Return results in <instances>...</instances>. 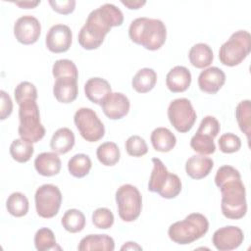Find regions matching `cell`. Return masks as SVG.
I'll list each match as a JSON object with an SVG mask.
<instances>
[{
  "label": "cell",
  "instance_id": "1",
  "mask_svg": "<svg viewBox=\"0 0 251 251\" xmlns=\"http://www.w3.org/2000/svg\"><path fill=\"white\" fill-rule=\"evenodd\" d=\"M123 23L122 11L114 4L105 3L89 13L85 24L78 32V43L86 50L97 49L111 28L120 26Z\"/></svg>",
  "mask_w": 251,
  "mask_h": 251
},
{
  "label": "cell",
  "instance_id": "2",
  "mask_svg": "<svg viewBox=\"0 0 251 251\" xmlns=\"http://www.w3.org/2000/svg\"><path fill=\"white\" fill-rule=\"evenodd\" d=\"M128 35L132 42L147 50L155 51L164 45L167 38V28L161 20L141 17L130 23Z\"/></svg>",
  "mask_w": 251,
  "mask_h": 251
},
{
  "label": "cell",
  "instance_id": "3",
  "mask_svg": "<svg viewBox=\"0 0 251 251\" xmlns=\"http://www.w3.org/2000/svg\"><path fill=\"white\" fill-rule=\"evenodd\" d=\"M222 193L221 209L223 215L230 220H239L246 215V191L239 178H233L223 183L220 187Z\"/></svg>",
  "mask_w": 251,
  "mask_h": 251
},
{
  "label": "cell",
  "instance_id": "4",
  "mask_svg": "<svg viewBox=\"0 0 251 251\" xmlns=\"http://www.w3.org/2000/svg\"><path fill=\"white\" fill-rule=\"evenodd\" d=\"M209 229L207 218L200 213H191L184 220L174 223L168 229L171 240L177 244H189L204 236Z\"/></svg>",
  "mask_w": 251,
  "mask_h": 251
},
{
  "label": "cell",
  "instance_id": "5",
  "mask_svg": "<svg viewBox=\"0 0 251 251\" xmlns=\"http://www.w3.org/2000/svg\"><path fill=\"white\" fill-rule=\"evenodd\" d=\"M153 170L148 181V190L166 199L176 198L181 191V180L170 173L159 158H152Z\"/></svg>",
  "mask_w": 251,
  "mask_h": 251
},
{
  "label": "cell",
  "instance_id": "6",
  "mask_svg": "<svg viewBox=\"0 0 251 251\" xmlns=\"http://www.w3.org/2000/svg\"><path fill=\"white\" fill-rule=\"evenodd\" d=\"M19 120L18 132L21 138L35 143L44 137L45 127L40 122L39 108L35 101L29 100L19 105Z\"/></svg>",
  "mask_w": 251,
  "mask_h": 251
},
{
  "label": "cell",
  "instance_id": "7",
  "mask_svg": "<svg viewBox=\"0 0 251 251\" xmlns=\"http://www.w3.org/2000/svg\"><path fill=\"white\" fill-rule=\"evenodd\" d=\"M251 51V35L247 30H237L220 47L219 59L227 67L239 65Z\"/></svg>",
  "mask_w": 251,
  "mask_h": 251
},
{
  "label": "cell",
  "instance_id": "8",
  "mask_svg": "<svg viewBox=\"0 0 251 251\" xmlns=\"http://www.w3.org/2000/svg\"><path fill=\"white\" fill-rule=\"evenodd\" d=\"M119 217L124 222L135 221L142 209V196L136 186L123 184L116 191Z\"/></svg>",
  "mask_w": 251,
  "mask_h": 251
},
{
  "label": "cell",
  "instance_id": "9",
  "mask_svg": "<svg viewBox=\"0 0 251 251\" xmlns=\"http://www.w3.org/2000/svg\"><path fill=\"white\" fill-rule=\"evenodd\" d=\"M219 121L213 116H206L200 123L196 133L190 139V147L201 155H211L216 151L214 138L220 132Z\"/></svg>",
  "mask_w": 251,
  "mask_h": 251
},
{
  "label": "cell",
  "instance_id": "10",
  "mask_svg": "<svg viewBox=\"0 0 251 251\" xmlns=\"http://www.w3.org/2000/svg\"><path fill=\"white\" fill-rule=\"evenodd\" d=\"M74 122L81 137L88 142H96L105 134L103 123L90 108H79L75 113Z\"/></svg>",
  "mask_w": 251,
  "mask_h": 251
},
{
  "label": "cell",
  "instance_id": "11",
  "mask_svg": "<svg viewBox=\"0 0 251 251\" xmlns=\"http://www.w3.org/2000/svg\"><path fill=\"white\" fill-rule=\"evenodd\" d=\"M168 118L172 126L181 133L189 131L196 121V112L187 98L173 100L168 107Z\"/></svg>",
  "mask_w": 251,
  "mask_h": 251
},
{
  "label": "cell",
  "instance_id": "12",
  "mask_svg": "<svg viewBox=\"0 0 251 251\" xmlns=\"http://www.w3.org/2000/svg\"><path fill=\"white\" fill-rule=\"evenodd\" d=\"M34 200L37 215L44 219H50L59 212L62 203V193L58 186L47 183L36 189Z\"/></svg>",
  "mask_w": 251,
  "mask_h": 251
},
{
  "label": "cell",
  "instance_id": "13",
  "mask_svg": "<svg viewBox=\"0 0 251 251\" xmlns=\"http://www.w3.org/2000/svg\"><path fill=\"white\" fill-rule=\"evenodd\" d=\"M40 33L41 25L39 21L31 15L20 17L14 25V35L22 44L30 45L35 43Z\"/></svg>",
  "mask_w": 251,
  "mask_h": 251
},
{
  "label": "cell",
  "instance_id": "14",
  "mask_svg": "<svg viewBox=\"0 0 251 251\" xmlns=\"http://www.w3.org/2000/svg\"><path fill=\"white\" fill-rule=\"evenodd\" d=\"M244 234L240 227L226 226L217 229L212 237V242L217 250L230 251L238 248L243 242Z\"/></svg>",
  "mask_w": 251,
  "mask_h": 251
},
{
  "label": "cell",
  "instance_id": "15",
  "mask_svg": "<svg viewBox=\"0 0 251 251\" xmlns=\"http://www.w3.org/2000/svg\"><path fill=\"white\" fill-rule=\"evenodd\" d=\"M73 33L71 28L63 24L52 25L45 38V44L52 53H64L68 51L72 45Z\"/></svg>",
  "mask_w": 251,
  "mask_h": 251
},
{
  "label": "cell",
  "instance_id": "16",
  "mask_svg": "<svg viewBox=\"0 0 251 251\" xmlns=\"http://www.w3.org/2000/svg\"><path fill=\"white\" fill-rule=\"evenodd\" d=\"M100 106L107 118L110 120H120L127 115L130 103L125 94L121 92H111L104 98Z\"/></svg>",
  "mask_w": 251,
  "mask_h": 251
},
{
  "label": "cell",
  "instance_id": "17",
  "mask_svg": "<svg viewBox=\"0 0 251 251\" xmlns=\"http://www.w3.org/2000/svg\"><path fill=\"white\" fill-rule=\"evenodd\" d=\"M226 82V74L218 67H209L198 76V86L201 91L216 94Z\"/></svg>",
  "mask_w": 251,
  "mask_h": 251
},
{
  "label": "cell",
  "instance_id": "18",
  "mask_svg": "<svg viewBox=\"0 0 251 251\" xmlns=\"http://www.w3.org/2000/svg\"><path fill=\"white\" fill-rule=\"evenodd\" d=\"M53 94L60 103L69 104L74 102L78 94L77 79L69 76L56 78Z\"/></svg>",
  "mask_w": 251,
  "mask_h": 251
},
{
  "label": "cell",
  "instance_id": "19",
  "mask_svg": "<svg viewBox=\"0 0 251 251\" xmlns=\"http://www.w3.org/2000/svg\"><path fill=\"white\" fill-rule=\"evenodd\" d=\"M191 83V73L183 66H176L166 75V85L171 92L178 93L188 89Z\"/></svg>",
  "mask_w": 251,
  "mask_h": 251
},
{
  "label": "cell",
  "instance_id": "20",
  "mask_svg": "<svg viewBox=\"0 0 251 251\" xmlns=\"http://www.w3.org/2000/svg\"><path fill=\"white\" fill-rule=\"evenodd\" d=\"M213 167V160L204 155H193L185 162V172L187 176L193 179L206 177L212 171Z\"/></svg>",
  "mask_w": 251,
  "mask_h": 251
},
{
  "label": "cell",
  "instance_id": "21",
  "mask_svg": "<svg viewBox=\"0 0 251 251\" xmlns=\"http://www.w3.org/2000/svg\"><path fill=\"white\" fill-rule=\"evenodd\" d=\"M61 159L55 152H43L37 155L34 160L36 172L43 176L58 175L61 170Z\"/></svg>",
  "mask_w": 251,
  "mask_h": 251
},
{
  "label": "cell",
  "instance_id": "22",
  "mask_svg": "<svg viewBox=\"0 0 251 251\" xmlns=\"http://www.w3.org/2000/svg\"><path fill=\"white\" fill-rule=\"evenodd\" d=\"M112 92L110 83L102 77H91L84 84V93L89 101L101 104L104 98Z\"/></svg>",
  "mask_w": 251,
  "mask_h": 251
},
{
  "label": "cell",
  "instance_id": "23",
  "mask_svg": "<svg viewBox=\"0 0 251 251\" xmlns=\"http://www.w3.org/2000/svg\"><path fill=\"white\" fill-rule=\"evenodd\" d=\"M77 249L79 251H113L115 249V242L114 239L107 234H88L79 241Z\"/></svg>",
  "mask_w": 251,
  "mask_h": 251
},
{
  "label": "cell",
  "instance_id": "24",
  "mask_svg": "<svg viewBox=\"0 0 251 251\" xmlns=\"http://www.w3.org/2000/svg\"><path fill=\"white\" fill-rule=\"evenodd\" d=\"M153 148L158 152H170L176 144V135L167 127L155 128L150 136Z\"/></svg>",
  "mask_w": 251,
  "mask_h": 251
},
{
  "label": "cell",
  "instance_id": "25",
  "mask_svg": "<svg viewBox=\"0 0 251 251\" xmlns=\"http://www.w3.org/2000/svg\"><path fill=\"white\" fill-rule=\"evenodd\" d=\"M75 145V134L68 127L57 129L50 140L51 149L57 154H66Z\"/></svg>",
  "mask_w": 251,
  "mask_h": 251
},
{
  "label": "cell",
  "instance_id": "26",
  "mask_svg": "<svg viewBox=\"0 0 251 251\" xmlns=\"http://www.w3.org/2000/svg\"><path fill=\"white\" fill-rule=\"evenodd\" d=\"M188 58L193 67L204 69L211 65L214 60V54L208 44L196 43L190 48Z\"/></svg>",
  "mask_w": 251,
  "mask_h": 251
},
{
  "label": "cell",
  "instance_id": "27",
  "mask_svg": "<svg viewBox=\"0 0 251 251\" xmlns=\"http://www.w3.org/2000/svg\"><path fill=\"white\" fill-rule=\"evenodd\" d=\"M157 82V74L153 69H140L131 80L132 88L138 93H146L151 91Z\"/></svg>",
  "mask_w": 251,
  "mask_h": 251
},
{
  "label": "cell",
  "instance_id": "28",
  "mask_svg": "<svg viewBox=\"0 0 251 251\" xmlns=\"http://www.w3.org/2000/svg\"><path fill=\"white\" fill-rule=\"evenodd\" d=\"M61 224L67 231L71 233H76L84 228L85 216L80 210L69 209L62 217Z\"/></svg>",
  "mask_w": 251,
  "mask_h": 251
},
{
  "label": "cell",
  "instance_id": "29",
  "mask_svg": "<svg viewBox=\"0 0 251 251\" xmlns=\"http://www.w3.org/2000/svg\"><path fill=\"white\" fill-rule=\"evenodd\" d=\"M9 151L11 157L15 161L19 163H25L30 160L33 155L34 148L32 142L24 138H18L12 141Z\"/></svg>",
  "mask_w": 251,
  "mask_h": 251
},
{
  "label": "cell",
  "instance_id": "30",
  "mask_svg": "<svg viewBox=\"0 0 251 251\" xmlns=\"http://www.w3.org/2000/svg\"><path fill=\"white\" fill-rule=\"evenodd\" d=\"M98 161L104 166H114L120 161L121 152L115 142H104L96 150Z\"/></svg>",
  "mask_w": 251,
  "mask_h": 251
},
{
  "label": "cell",
  "instance_id": "31",
  "mask_svg": "<svg viewBox=\"0 0 251 251\" xmlns=\"http://www.w3.org/2000/svg\"><path fill=\"white\" fill-rule=\"evenodd\" d=\"M92 163L88 155L79 153L74 155L68 162V170L70 174L77 178H81L89 174Z\"/></svg>",
  "mask_w": 251,
  "mask_h": 251
},
{
  "label": "cell",
  "instance_id": "32",
  "mask_svg": "<svg viewBox=\"0 0 251 251\" xmlns=\"http://www.w3.org/2000/svg\"><path fill=\"white\" fill-rule=\"evenodd\" d=\"M235 118L240 130L246 135L247 140H250L251 132V106L250 100H242L235 109Z\"/></svg>",
  "mask_w": 251,
  "mask_h": 251
},
{
  "label": "cell",
  "instance_id": "33",
  "mask_svg": "<svg viewBox=\"0 0 251 251\" xmlns=\"http://www.w3.org/2000/svg\"><path fill=\"white\" fill-rule=\"evenodd\" d=\"M8 212L17 218L24 217L28 212V200L26 196L21 192H13L6 201Z\"/></svg>",
  "mask_w": 251,
  "mask_h": 251
},
{
  "label": "cell",
  "instance_id": "34",
  "mask_svg": "<svg viewBox=\"0 0 251 251\" xmlns=\"http://www.w3.org/2000/svg\"><path fill=\"white\" fill-rule=\"evenodd\" d=\"M34 245L38 251L55 249L57 243L54 232L48 227L39 228L34 235Z\"/></svg>",
  "mask_w": 251,
  "mask_h": 251
},
{
  "label": "cell",
  "instance_id": "35",
  "mask_svg": "<svg viewBox=\"0 0 251 251\" xmlns=\"http://www.w3.org/2000/svg\"><path fill=\"white\" fill-rule=\"evenodd\" d=\"M52 74L55 78L69 76L77 79L78 77V71L75 64L68 59L57 60L53 64Z\"/></svg>",
  "mask_w": 251,
  "mask_h": 251
},
{
  "label": "cell",
  "instance_id": "36",
  "mask_svg": "<svg viewBox=\"0 0 251 251\" xmlns=\"http://www.w3.org/2000/svg\"><path fill=\"white\" fill-rule=\"evenodd\" d=\"M14 96H15L16 102L19 105L22 104L23 102L29 101V100L36 101L37 89L33 83L29 81H22L16 86L14 90Z\"/></svg>",
  "mask_w": 251,
  "mask_h": 251
},
{
  "label": "cell",
  "instance_id": "37",
  "mask_svg": "<svg viewBox=\"0 0 251 251\" xmlns=\"http://www.w3.org/2000/svg\"><path fill=\"white\" fill-rule=\"evenodd\" d=\"M126 150L129 156L141 157L148 152V146L141 136L131 135L126 141Z\"/></svg>",
  "mask_w": 251,
  "mask_h": 251
},
{
  "label": "cell",
  "instance_id": "38",
  "mask_svg": "<svg viewBox=\"0 0 251 251\" xmlns=\"http://www.w3.org/2000/svg\"><path fill=\"white\" fill-rule=\"evenodd\" d=\"M114 215L108 208H98L92 213V223L97 228H110L114 224Z\"/></svg>",
  "mask_w": 251,
  "mask_h": 251
},
{
  "label": "cell",
  "instance_id": "39",
  "mask_svg": "<svg viewBox=\"0 0 251 251\" xmlns=\"http://www.w3.org/2000/svg\"><path fill=\"white\" fill-rule=\"evenodd\" d=\"M219 148L223 153H226V154H230V153H234L237 152L240 147H241V140L240 138L234 134V133H224L219 141Z\"/></svg>",
  "mask_w": 251,
  "mask_h": 251
},
{
  "label": "cell",
  "instance_id": "40",
  "mask_svg": "<svg viewBox=\"0 0 251 251\" xmlns=\"http://www.w3.org/2000/svg\"><path fill=\"white\" fill-rule=\"evenodd\" d=\"M239 177H241V176H240V173L238 172V170H236L235 168H233L231 166L224 165V166L220 167L216 173L215 184L219 188L226 181H228L233 178H239Z\"/></svg>",
  "mask_w": 251,
  "mask_h": 251
},
{
  "label": "cell",
  "instance_id": "41",
  "mask_svg": "<svg viewBox=\"0 0 251 251\" xmlns=\"http://www.w3.org/2000/svg\"><path fill=\"white\" fill-rule=\"evenodd\" d=\"M49 5L52 7V9L62 15H68L74 12L75 7V0H50Z\"/></svg>",
  "mask_w": 251,
  "mask_h": 251
},
{
  "label": "cell",
  "instance_id": "42",
  "mask_svg": "<svg viewBox=\"0 0 251 251\" xmlns=\"http://www.w3.org/2000/svg\"><path fill=\"white\" fill-rule=\"evenodd\" d=\"M1 102H0V119L5 120L8 118L13 111V102L11 97L4 90L0 91Z\"/></svg>",
  "mask_w": 251,
  "mask_h": 251
},
{
  "label": "cell",
  "instance_id": "43",
  "mask_svg": "<svg viewBox=\"0 0 251 251\" xmlns=\"http://www.w3.org/2000/svg\"><path fill=\"white\" fill-rule=\"evenodd\" d=\"M122 4L130 10H137L146 4V1L140 0H121Z\"/></svg>",
  "mask_w": 251,
  "mask_h": 251
},
{
  "label": "cell",
  "instance_id": "44",
  "mask_svg": "<svg viewBox=\"0 0 251 251\" xmlns=\"http://www.w3.org/2000/svg\"><path fill=\"white\" fill-rule=\"evenodd\" d=\"M13 3L23 9H32V8H35L37 5H39L40 1L39 0H37V1H16Z\"/></svg>",
  "mask_w": 251,
  "mask_h": 251
},
{
  "label": "cell",
  "instance_id": "45",
  "mask_svg": "<svg viewBox=\"0 0 251 251\" xmlns=\"http://www.w3.org/2000/svg\"><path fill=\"white\" fill-rule=\"evenodd\" d=\"M141 249H142L141 246H139L137 243L132 241H128L121 247V250H141Z\"/></svg>",
  "mask_w": 251,
  "mask_h": 251
}]
</instances>
